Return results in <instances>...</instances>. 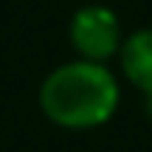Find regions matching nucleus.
Here are the masks:
<instances>
[{
	"instance_id": "nucleus-1",
	"label": "nucleus",
	"mask_w": 152,
	"mask_h": 152,
	"mask_svg": "<svg viewBox=\"0 0 152 152\" xmlns=\"http://www.w3.org/2000/svg\"><path fill=\"white\" fill-rule=\"evenodd\" d=\"M39 110L65 130H93L107 124L121 102L115 73L102 62L71 59L54 68L39 85Z\"/></svg>"
},
{
	"instance_id": "nucleus-2",
	"label": "nucleus",
	"mask_w": 152,
	"mask_h": 152,
	"mask_svg": "<svg viewBox=\"0 0 152 152\" xmlns=\"http://www.w3.org/2000/svg\"><path fill=\"white\" fill-rule=\"evenodd\" d=\"M68 39H71V48L76 51V59L107 65L113 56H118L121 42H124V31H121L118 14L110 6L85 3L71 14Z\"/></svg>"
},
{
	"instance_id": "nucleus-3",
	"label": "nucleus",
	"mask_w": 152,
	"mask_h": 152,
	"mask_svg": "<svg viewBox=\"0 0 152 152\" xmlns=\"http://www.w3.org/2000/svg\"><path fill=\"white\" fill-rule=\"evenodd\" d=\"M118 65L132 87L149 96L152 93V28H135L124 37L118 51Z\"/></svg>"
},
{
	"instance_id": "nucleus-4",
	"label": "nucleus",
	"mask_w": 152,
	"mask_h": 152,
	"mask_svg": "<svg viewBox=\"0 0 152 152\" xmlns=\"http://www.w3.org/2000/svg\"><path fill=\"white\" fill-rule=\"evenodd\" d=\"M147 115H149V118H152V93H149V96H147Z\"/></svg>"
}]
</instances>
